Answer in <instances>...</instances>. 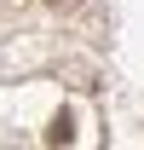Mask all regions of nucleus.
<instances>
[{
	"mask_svg": "<svg viewBox=\"0 0 144 150\" xmlns=\"http://www.w3.org/2000/svg\"><path fill=\"white\" fill-rule=\"evenodd\" d=\"M75 127H69V115H52V127H46V144H69Z\"/></svg>",
	"mask_w": 144,
	"mask_h": 150,
	"instance_id": "nucleus-1",
	"label": "nucleus"
}]
</instances>
